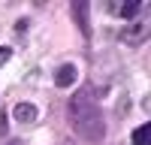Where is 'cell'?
I'll list each match as a JSON object with an SVG mask.
<instances>
[{
    "instance_id": "1",
    "label": "cell",
    "mask_w": 151,
    "mask_h": 145,
    "mask_svg": "<svg viewBox=\"0 0 151 145\" xmlns=\"http://www.w3.org/2000/svg\"><path fill=\"white\" fill-rule=\"evenodd\" d=\"M67 115H70V124H73L76 136H79L82 142H88V145L103 142L106 124H103V112H100V103H97V91L91 88V85L79 88L70 97Z\"/></svg>"
},
{
    "instance_id": "2",
    "label": "cell",
    "mask_w": 151,
    "mask_h": 145,
    "mask_svg": "<svg viewBox=\"0 0 151 145\" xmlns=\"http://www.w3.org/2000/svg\"><path fill=\"white\" fill-rule=\"evenodd\" d=\"M148 33H151V6H142V15H136L133 24H127L118 33V39L127 45H142L148 39Z\"/></svg>"
},
{
    "instance_id": "3",
    "label": "cell",
    "mask_w": 151,
    "mask_h": 145,
    "mask_svg": "<svg viewBox=\"0 0 151 145\" xmlns=\"http://www.w3.org/2000/svg\"><path fill=\"white\" fill-rule=\"evenodd\" d=\"M109 12H115L121 18H136L142 12V3L139 0H127V3H109Z\"/></svg>"
},
{
    "instance_id": "4",
    "label": "cell",
    "mask_w": 151,
    "mask_h": 145,
    "mask_svg": "<svg viewBox=\"0 0 151 145\" xmlns=\"http://www.w3.org/2000/svg\"><path fill=\"white\" fill-rule=\"evenodd\" d=\"M70 9H73V18H76V24H79L82 36H91V24H88V3H73Z\"/></svg>"
},
{
    "instance_id": "5",
    "label": "cell",
    "mask_w": 151,
    "mask_h": 145,
    "mask_svg": "<svg viewBox=\"0 0 151 145\" xmlns=\"http://www.w3.org/2000/svg\"><path fill=\"white\" fill-rule=\"evenodd\" d=\"M12 115H15L18 124H33L36 121V106L33 103H18L15 109H12Z\"/></svg>"
},
{
    "instance_id": "6",
    "label": "cell",
    "mask_w": 151,
    "mask_h": 145,
    "mask_svg": "<svg viewBox=\"0 0 151 145\" xmlns=\"http://www.w3.org/2000/svg\"><path fill=\"white\" fill-rule=\"evenodd\" d=\"M73 82H76V67H73V64L58 67V72H55V85H60V88H70Z\"/></svg>"
},
{
    "instance_id": "7",
    "label": "cell",
    "mask_w": 151,
    "mask_h": 145,
    "mask_svg": "<svg viewBox=\"0 0 151 145\" xmlns=\"http://www.w3.org/2000/svg\"><path fill=\"white\" fill-rule=\"evenodd\" d=\"M130 142H133V145H151V121H148V124H142V127H136V130H133Z\"/></svg>"
},
{
    "instance_id": "8",
    "label": "cell",
    "mask_w": 151,
    "mask_h": 145,
    "mask_svg": "<svg viewBox=\"0 0 151 145\" xmlns=\"http://www.w3.org/2000/svg\"><path fill=\"white\" fill-rule=\"evenodd\" d=\"M12 57V48H6V45H0V67L6 64V60Z\"/></svg>"
},
{
    "instance_id": "9",
    "label": "cell",
    "mask_w": 151,
    "mask_h": 145,
    "mask_svg": "<svg viewBox=\"0 0 151 145\" xmlns=\"http://www.w3.org/2000/svg\"><path fill=\"white\" fill-rule=\"evenodd\" d=\"M3 133H6V115L0 112V136H3Z\"/></svg>"
},
{
    "instance_id": "10",
    "label": "cell",
    "mask_w": 151,
    "mask_h": 145,
    "mask_svg": "<svg viewBox=\"0 0 151 145\" xmlns=\"http://www.w3.org/2000/svg\"><path fill=\"white\" fill-rule=\"evenodd\" d=\"M9 145H18V142H9Z\"/></svg>"
}]
</instances>
